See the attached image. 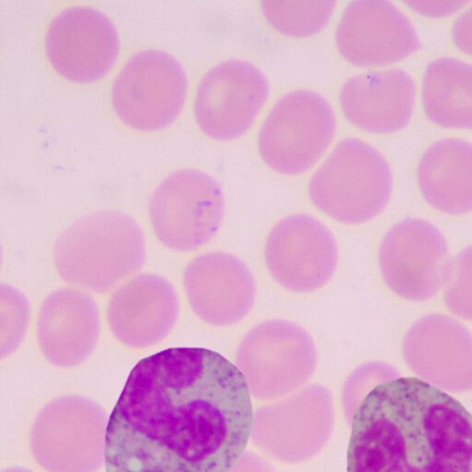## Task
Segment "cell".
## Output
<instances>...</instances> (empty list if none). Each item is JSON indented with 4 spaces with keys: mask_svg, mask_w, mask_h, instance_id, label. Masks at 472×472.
Returning a JSON list of instances; mask_svg holds the SVG:
<instances>
[{
    "mask_svg": "<svg viewBox=\"0 0 472 472\" xmlns=\"http://www.w3.org/2000/svg\"><path fill=\"white\" fill-rule=\"evenodd\" d=\"M418 182L427 203L451 215L472 210V145L447 138L427 148L418 166Z\"/></svg>",
    "mask_w": 472,
    "mask_h": 472,
    "instance_id": "cell-21",
    "label": "cell"
},
{
    "mask_svg": "<svg viewBox=\"0 0 472 472\" xmlns=\"http://www.w3.org/2000/svg\"><path fill=\"white\" fill-rule=\"evenodd\" d=\"M53 260L59 277L70 286L89 293H109L143 267L144 234L126 213H91L62 231Z\"/></svg>",
    "mask_w": 472,
    "mask_h": 472,
    "instance_id": "cell-3",
    "label": "cell"
},
{
    "mask_svg": "<svg viewBox=\"0 0 472 472\" xmlns=\"http://www.w3.org/2000/svg\"><path fill=\"white\" fill-rule=\"evenodd\" d=\"M270 275L285 289L310 293L324 287L336 272V239L324 224L307 215L279 222L265 246Z\"/></svg>",
    "mask_w": 472,
    "mask_h": 472,
    "instance_id": "cell-14",
    "label": "cell"
},
{
    "mask_svg": "<svg viewBox=\"0 0 472 472\" xmlns=\"http://www.w3.org/2000/svg\"><path fill=\"white\" fill-rule=\"evenodd\" d=\"M229 472H277L267 460L248 452L243 453L241 459L237 461Z\"/></svg>",
    "mask_w": 472,
    "mask_h": 472,
    "instance_id": "cell-29",
    "label": "cell"
},
{
    "mask_svg": "<svg viewBox=\"0 0 472 472\" xmlns=\"http://www.w3.org/2000/svg\"><path fill=\"white\" fill-rule=\"evenodd\" d=\"M468 0H406L405 3L418 13L430 17L447 16L468 3Z\"/></svg>",
    "mask_w": 472,
    "mask_h": 472,
    "instance_id": "cell-27",
    "label": "cell"
},
{
    "mask_svg": "<svg viewBox=\"0 0 472 472\" xmlns=\"http://www.w3.org/2000/svg\"><path fill=\"white\" fill-rule=\"evenodd\" d=\"M416 86L405 70L390 68L352 76L341 88L340 101L347 120L373 133L402 129L414 112Z\"/></svg>",
    "mask_w": 472,
    "mask_h": 472,
    "instance_id": "cell-20",
    "label": "cell"
},
{
    "mask_svg": "<svg viewBox=\"0 0 472 472\" xmlns=\"http://www.w3.org/2000/svg\"><path fill=\"white\" fill-rule=\"evenodd\" d=\"M108 421L102 407L87 397L53 400L32 426L35 460L49 472H96L105 464Z\"/></svg>",
    "mask_w": 472,
    "mask_h": 472,
    "instance_id": "cell-7",
    "label": "cell"
},
{
    "mask_svg": "<svg viewBox=\"0 0 472 472\" xmlns=\"http://www.w3.org/2000/svg\"><path fill=\"white\" fill-rule=\"evenodd\" d=\"M47 58L53 68L77 83L108 75L117 63L120 39L108 15L90 7H72L56 15L47 29Z\"/></svg>",
    "mask_w": 472,
    "mask_h": 472,
    "instance_id": "cell-13",
    "label": "cell"
},
{
    "mask_svg": "<svg viewBox=\"0 0 472 472\" xmlns=\"http://www.w3.org/2000/svg\"><path fill=\"white\" fill-rule=\"evenodd\" d=\"M402 352L409 369L427 384L447 393L471 390V334L453 317H421L407 332Z\"/></svg>",
    "mask_w": 472,
    "mask_h": 472,
    "instance_id": "cell-16",
    "label": "cell"
},
{
    "mask_svg": "<svg viewBox=\"0 0 472 472\" xmlns=\"http://www.w3.org/2000/svg\"><path fill=\"white\" fill-rule=\"evenodd\" d=\"M445 304L447 310L471 321L472 319V251L471 246L451 257L445 278Z\"/></svg>",
    "mask_w": 472,
    "mask_h": 472,
    "instance_id": "cell-26",
    "label": "cell"
},
{
    "mask_svg": "<svg viewBox=\"0 0 472 472\" xmlns=\"http://www.w3.org/2000/svg\"><path fill=\"white\" fill-rule=\"evenodd\" d=\"M253 417L245 380L227 358L165 350L127 378L106 426V472H229Z\"/></svg>",
    "mask_w": 472,
    "mask_h": 472,
    "instance_id": "cell-1",
    "label": "cell"
},
{
    "mask_svg": "<svg viewBox=\"0 0 472 472\" xmlns=\"http://www.w3.org/2000/svg\"><path fill=\"white\" fill-rule=\"evenodd\" d=\"M268 79L250 62L231 59L217 65L201 79L196 94V120L217 141L236 139L248 132L265 105Z\"/></svg>",
    "mask_w": 472,
    "mask_h": 472,
    "instance_id": "cell-12",
    "label": "cell"
},
{
    "mask_svg": "<svg viewBox=\"0 0 472 472\" xmlns=\"http://www.w3.org/2000/svg\"><path fill=\"white\" fill-rule=\"evenodd\" d=\"M471 8L460 15L453 27V38L461 51L471 54Z\"/></svg>",
    "mask_w": 472,
    "mask_h": 472,
    "instance_id": "cell-28",
    "label": "cell"
},
{
    "mask_svg": "<svg viewBox=\"0 0 472 472\" xmlns=\"http://www.w3.org/2000/svg\"><path fill=\"white\" fill-rule=\"evenodd\" d=\"M337 121L331 103L310 90L291 91L273 106L258 136L261 158L273 170L299 174L331 143Z\"/></svg>",
    "mask_w": 472,
    "mask_h": 472,
    "instance_id": "cell-6",
    "label": "cell"
},
{
    "mask_svg": "<svg viewBox=\"0 0 472 472\" xmlns=\"http://www.w3.org/2000/svg\"><path fill=\"white\" fill-rule=\"evenodd\" d=\"M151 227L166 248L178 252L200 248L218 233L224 198L215 178L196 169L169 174L151 196Z\"/></svg>",
    "mask_w": 472,
    "mask_h": 472,
    "instance_id": "cell-9",
    "label": "cell"
},
{
    "mask_svg": "<svg viewBox=\"0 0 472 472\" xmlns=\"http://www.w3.org/2000/svg\"><path fill=\"white\" fill-rule=\"evenodd\" d=\"M99 308L85 291L68 286L42 302L37 325L38 346L50 364L61 368L81 364L99 340Z\"/></svg>",
    "mask_w": 472,
    "mask_h": 472,
    "instance_id": "cell-19",
    "label": "cell"
},
{
    "mask_svg": "<svg viewBox=\"0 0 472 472\" xmlns=\"http://www.w3.org/2000/svg\"><path fill=\"white\" fill-rule=\"evenodd\" d=\"M423 102L433 123L449 129H471V65L455 58L432 61L424 73Z\"/></svg>",
    "mask_w": 472,
    "mask_h": 472,
    "instance_id": "cell-22",
    "label": "cell"
},
{
    "mask_svg": "<svg viewBox=\"0 0 472 472\" xmlns=\"http://www.w3.org/2000/svg\"><path fill=\"white\" fill-rule=\"evenodd\" d=\"M400 371L385 362L372 361L361 364L347 378L341 393L344 416L351 423L359 406L378 385L400 378Z\"/></svg>",
    "mask_w": 472,
    "mask_h": 472,
    "instance_id": "cell-25",
    "label": "cell"
},
{
    "mask_svg": "<svg viewBox=\"0 0 472 472\" xmlns=\"http://www.w3.org/2000/svg\"><path fill=\"white\" fill-rule=\"evenodd\" d=\"M317 365L313 338L301 326L287 320H269L255 326L236 353L237 369L257 400L281 399L305 387Z\"/></svg>",
    "mask_w": 472,
    "mask_h": 472,
    "instance_id": "cell-5",
    "label": "cell"
},
{
    "mask_svg": "<svg viewBox=\"0 0 472 472\" xmlns=\"http://www.w3.org/2000/svg\"><path fill=\"white\" fill-rule=\"evenodd\" d=\"M336 0H263L261 8L273 28L288 37H307L325 27Z\"/></svg>",
    "mask_w": 472,
    "mask_h": 472,
    "instance_id": "cell-23",
    "label": "cell"
},
{
    "mask_svg": "<svg viewBox=\"0 0 472 472\" xmlns=\"http://www.w3.org/2000/svg\"><path fill=\"white\" fill-rule=\"evenodd\" d=\"M188 89L186 71L176 58L162 50H144L133 56L115 79L113 108L127 126L157 132L179 117Z\"/></svg>",
    "mask_w": 472,
    "mask_h": 472,
    "instance_id": "cell-10",
    "label": "cell"
},
{
    "mask_svg": "<svg viewBox=\"0 0 472 472\" xmlns=\"http://www.w3.org/2000/svg\"><path fill=\"white\" fill-rule=\"evenodd\" d=\"M350 424L348 472H472L470 412L423 380L378 385Z\"/></svg>",
    "mask_w": 472,
    "mask_h": 472,
    "instance_id": "cell-2",
    "label": "cell"
},
{
    "mask_svg": "<svg viewBox=\"0 0 472 472\" xmlns=\"http://www.w3.org/2000/svg\"><path fill=\"white\" fill-rule=\"evenodd\" d=\"M392 186L390 163L378 148L347 138L312 177L310 196L314 206L335 221L360 224L384 210Z\"/></svg>",
    "mask_w": 472,
    "mask_h": 472,
    "instance_id": "cell-4",
    "label": "cell"
},
{
    "mask_svg": "<svg viewBox=\"0 0 472 472\" xmlns=\"http://www.w3.org/2000/svg\"><path fill=\"white\" fill-rule=\"evenodd\" d=\"M378 260L383 279L392 292L421 302L443 289L451 257L447 239L435 225L408 218L385 234Z\"/></svg>",
    "mask_w": 472,
    "mask_h": 472,
    "instance_id": "cell-11",
    "label": "cell"
},
{
    "mask_svg": "<svg viewBox=\"0 0 472 472\" xmlns=\"http://www.w3.org/2000/svg\"><path fill=\"white\" fill-rule=\"evenodd\" d=\"M183 283L194 313L212 326L241 321L256 300V281L250 269L240 258L225 252L196 257L186 266Z\"/></svg>",
    "mask_w": 472,
    "mask_h": 472,
    "instance_id": "cell-17",
    "label": "cell"
},
{
    "mask_svg": "<svg viewBox=\"0 0 472 472\" xmlns=\"http://www.w3.org/2000/svg\"><path fill=\"white\" fill-rule=\"evenodd\" d=\"M31 307L27 297L11 285L0 286V358L18 351L27 333Z\"/></svg>",
    "mask_w": 472,
    "mask_h": 472,
    "instance_id": "cell-24",
    "label": "cell"
},
{
    "mask_svg": "<svg viewBox=\"0 0 472 472\" xmlns=\"http://www.w3.org/2000/svg\"><path fill=\"white\" fill-rule=\"evenodd\" d=\"M179 314L176 289L151 273L134 275L113 293L108 307L110 329L133 349L161 343L173 331Z\"/></svg>",
    "mask_w": 472,
    "mask_h": 472,
    "instance_id": "cell-18",
    "label": "cell"
},
{
    "mask_svg": "<svg viewBox=\"0 0 472 472\" xmlns=\"http://www.w3.org/2000/svg\"><path fill=\"white\" fill-rule=\"evenodd\" d=\"M333 396L324 385H305L254 414L250 438L270 458L300 464L314 458L333 432Z\"/></svg>",
    "mask_w": 472,
    "mask_h": 472,
    "instance_id": "cell-8",
    "label": "cell"
},
{
    "mask_svg": "<svg viewBox=\"0 0 472 472\" xmlns=\"http://www.w3.org/2000/svg\"><path fill=\"white\" fill-rule=\"evenodd\" d=\"M335 37L343 58L360 67L394 63L421 47L411 20L388 0L350 3Z\"/></svg>",
    "mask_w": 472,
    "mask_h": 472,
    "instance_id": "cell-15",
    "label": "cell"
}]
</instances>
